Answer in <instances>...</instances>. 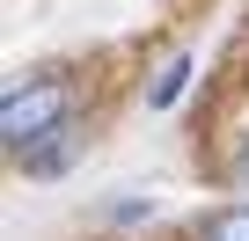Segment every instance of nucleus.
Segmentation results:
<instances>
[{"label":"nucleus","mask_w":249,"mask_h":241,"mask_svg":"<svg viewBox=\"0 0 249 241\" xmlns=\"http://www.w3.org/2000/svg\"><path fill=\"white\" fill-rule=\"evenodd\" d=\"M73 125V80H37V88H15L8 110H0V132H8V154L22 161L30 146H44L52 132Z\"/></svg>","instance_id":"1"},{"label":"nucleus","mask_w":249,"mask_h":241,"mask_svg":"<svg viewBox=\"0 0 249 241\" xmlns=\"http://www.w3.org/2000/svg\"><path fill=\"white\" fill-rule=\"evenodd\" d=\"M73 146H81V125H66V132H52L44 146H30V154H22V168H30V176H59V168L73 161Z\"/></svg>","instance_id":"2"},{"label":"nucleus","mask_w":249,"mask_h":241,"mask_svg":"<svg viewBox=\"0 0 249 241\" xmlns=\"http://www.w3.org/2000/svg\"><path fill=\"white\" fill-rule=\"evenodd\" d=\"M198 241H249V205H220L198 219Z\"/></svg>","instance_id":"3"},{"label":"nucleus","mask_w":249,"mask_h":241,"mask_svg":"<svg viewBox=\"0 0 249 241\" xmlns=\"http://www.w3.org/2000/svg\"><path fill=\"white\" fill-rule=\"evenodd\" d=\"M183 80H191V59H169V66H161V80L147 88V102H154V110H169V102L183 95Z\"/></svg>","instance_id":"4"},{"label":"nucleus","mask_w":249,"mask_h":241,"mask_svg":"<svg viewBox=\"0 0 249 241\" xmlns=\"http://www.w3.org/2000/svg\"><path fill=\"white\" fill-rule=\"evenodd\" d=\"M234 190H249V146L234 154Z\"/></svg>","instance_id":"5"}]
</instances>
